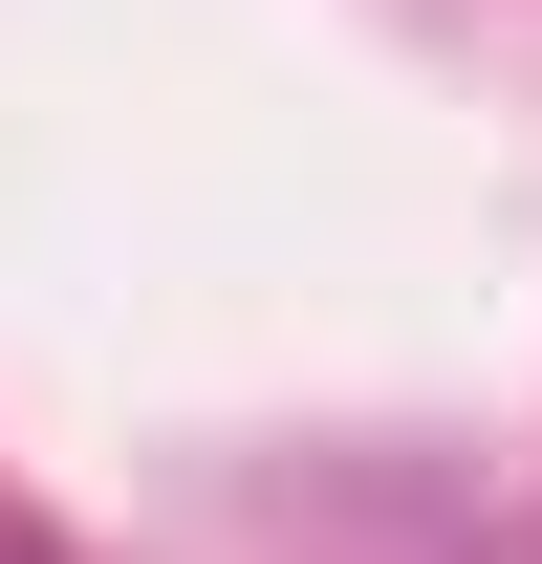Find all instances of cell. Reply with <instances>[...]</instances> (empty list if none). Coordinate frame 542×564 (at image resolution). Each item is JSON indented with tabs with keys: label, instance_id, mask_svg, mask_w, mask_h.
I'll return each mask as SVG.
<instances>
[{
	"label": "cell",
	"instance_id": "1",
	"mask_svg": "<svg viewBox=\"0 0 542 564\" xmlns=\"http://www.w3.org/2000/svg\"><path fill=\"white\" fill-rule=\"evenodd\" d=\"M0 564H44V543H22V521H0Z\"/></svg>",
	"mask_w": 542,
	"mask_h": 564
}]
</instances>
